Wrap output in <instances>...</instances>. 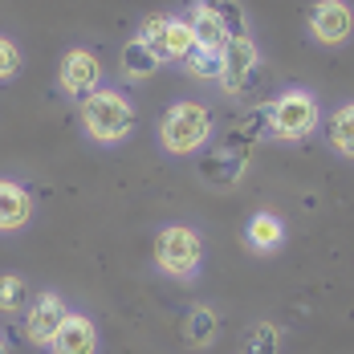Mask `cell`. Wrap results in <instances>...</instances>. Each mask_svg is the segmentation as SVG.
Wrapping results in <instances>:
<instances>
[{"instance_id": "6da1fadb", "label": "cell", "mask_w": 354, "mask_h": 354, "mask_svg": "<svg viewBox=\"0 0 354 354\" xmlns=\"http://www.w3.org/2000/svg\"><path fill=\"white\" fill-rule=\"evenodd\" d=\"M82 122H86V135L90 139L118 142V139H127L131 127H135V106L118 90H94L82 102Z\"/></svg>"}, {"instance_id": "7a4b0ae2", "label": "cell", "mask_w": 354, "mask_h": 354, "mask_svg": "<svg viewBox=\"0 0 354 354\" xmlns=\"http://www.w3.org/2000/svg\"><path fill=\"white\" fill-rule=\"evenodd\" d=\"M212 139V114L200 102H176L159 122V142L171 155H192Z\"/></svg>"}, {"instance_id": "3957f363", "label": "cell", "mask_w": 354, "mask_h": 354, "mask_svg": "<svg viewBox=\"0 0 354 354\" xmlns=\"http://www.w3.org/2000/svg\"><path fill=\"white\" fill-rule=\"evenodd\" d=\"M155 265L167 277H179V281L196 277L200 265H204V241H200V232L187 228V224H167L155 236Z\"/></svg>"}, {"instance_id": "277c9868", "label": "cell", "mask_w": 354, "mask_h": 354, "mask_svg": "<svg viewBox=\"0 0 354 354\" xmlns=\"http://www.w3.org/2000/svg\"><path fill=\"white\" fill-rule=\"evenodd\" d=\"M265 114H269V135H277L285 142L306 139L318 127V102L306 90H285V94H277V102L265 110Z\"/></svg>"}, {"instance_id": "5b68a950", "label": "cell", "mask_w": 354, "mask_h": 354, "mask_svg": "<svg viewBox=\"0 0 354 354\" xmlns=\"http://www.w3.org/2000/svg\"><path fill=\"white\" fill-rule=\"evenodd\" d=\"M139 41L159 62H183L196 49L192 25L187 21H176V17H147L139 25Z\"/></svg>"}, {"instance_id": "8992f818", "label": "cell", "mask_w": 354, "mask_h": 354, "mask_svg": "<svg viewBox=\"0 0 354 354\" xmlns=\"http://www.w3.org/2000/svg\"><path fill=\"white\" fill-rule=\"evenodd\" d=\"M57 82L70 98H90L94 90H102V62L94 49H70L57 66Z\"/></svg>"}, {"instance_id": "52a82bcc", "label": "cell", "mask_w": 354, "mask_h": 354, "mask_svg": "<svg viewBox=\"0 0 354 354\" xmlns=\"http://www.w3.org/2000/svg\"><path fill=\"white\" fill-rule=\"evenodd\" d=\"M66 314H70V310H66L62 293H41L33 306L25 310V338H29L33 346H49L53 334L62 330Z\"/></svg>"}, {"instance_id": "ba28073f", "label": "cell", "mask_w": 354, "mask_h": 354, "mask_svg": "<svg viewBox=\"0 0 354 354\" xmlns=\"http://www.w3.org/2000/svg\"><path fill=\"white\" fill-rule=\"evenodd\" d=\"M354 29V12L346 0H318L310 12V33L322 45H342Z\"/></svg>"}, {"instance_id": "9c48e42d", "label": "cell", "mask_w": 354, "mask_h": 354, "mask_svg": "<svg viewBox=\"0 0 354 354\" xmlns=\"http://www.w3.org/2000/svg\"><path fill=\"white\" fill-rule=\"evenodd\" d=\"M252 70H257V45L248 37L228 41L224 53H220V86H224V94H241L248 86V77H252Z\"/></svg>"}, {"instance_id": "30bf717a", "label": "cell", "mask_w": 354, "mask_h": 354, "mask_svg": "<svg viewBox=\"0 0 354 354\" xmlns=\"http://www.w3.org/2000/svg\"><path fill=\"white\" fill-rule=\"evenodd\" d=\"M53 354H98V326L86 314H66L62 330L49 342Z\"/></svg>"}, {"instance_id": "8fae6325", "label": "cell", "mask_w": 354, "mask_h": 354, "mask_svg": "<svg viewBox=\"0 0 354 354\" xmlns=\"http://www.w3.org/2000/svg\"><path fill=\"white\" fill-rule=\"evenodd\" d=\"M33 216V200L17 179H0V232H17L25 228Z\"/></svg>"}, {"instance_id": "7c38bea8", "label": "cell", "mask_w": 354, "mask_h": 354, "mask_svg": "<svg viewBox=\"0 0 354 354\" xmlns=\"http://www.w3.org/2000/svg\"><path fill=\"white\" fill-rule=\"evenodd\" d=\"M245 159H248V155H241V151H232V147H228V151L204 155L196 171H200L204 183H212V187H232L236 179L245 176Z\"/></svg>"}, {"instance_id": "4fadbf2b", "label": "cell", "mask_w": 354, "mask_h": 354, "mask_svg": "<svg viewBox=\"0 0 354 354\" xmlns=\"http://www.w3.org/2000/svg\"><path fill=\"white\" fill-rule=\"evenodd\" d=\"M187 25H192V37H196V49L224 53V45H228V33H224V25H220L216 8H204V4H196V8H192V17H187Z\"/></svg>"}, {"instance_id": "5bb4252c", "label": "cell", "mask_w": 354, "mask_h": 354, "mask_svg": "<svg viewBox=\"0 0 354 354\" xmlns=\"http://www.w3.org/2000/svg\"><path fill=\"white\" fill-rule=\"evenodd\" d=\"M159 66H163V62H159V57H155V53H151V49L142 45L139 37L122 45V57H118V70L127 73V77H135V82H147V77H151V73L159 70Z\"/></svg>"}, {"instance_id": "9a60e30c", "label": "cell", "mask_w": 354, "mask_h": 354, "mask_svg": "<svg viewBox=\"0 0 354 354\" xmlns=\"http://www.w3.org/2000/svg\"><path fill=\"white\" fill-rule=\"evenodd\" d=\"M281 241H285V224L273 212H257L248 220V245L257 252H273V248H281Z\"/></svg>"}, {"instance_id": "2e32d148", "label": "cell", "mask_w": 354, "mask_h": 354, "mask_svg": "<svg viewBox=\"0 0 354 354\" xmlns=\"http://www.w3.org/2000/svg\"><path fill=\"white\" fill-rule=\"evenodd\" d=\"M216 330H220V322H216V310L212 306H192V314L183 322V338H187V346H212Z\"/></svg>"}, {"instance_id": "e0dca14e", "label": "cell", "mask_w": 354, "mask_h": 354, "mask_svg": "<svg viewBox=\"0 0 354 354\" xmlns=\"http://www.w3.org/2000/svg\"><path fill=\"white\" fill-rule=\"evenodd\" d=\"M330 147L338 155L354 159V102L334 110V118H330Z\"/></svg>"}, {"instance_id": "ac0fdd59", "label": "cell", "mask_w": 354, "mask_h": 354, "mask_svg": "<svg viewBox=\"0 0 354 354\" xmlns=\"http://www.w3.org/2000/svg\"><path fill=\"white\" fill-rule=\"evenodd\" d=\"M241 354H281V326L257 322V326L245 334V351Z\"/></svg>"}, {"instance_id": "d6986e66", "label": "cell", "mask_w": 354, "mask_h": 354, "mask_svg": "<svg viewBox=\"0 0 354 354\" xmlns=\"http://www.w3.org/2000/svg\"><path fill=\"white\" fill-rule=\"evenodd\" d=\"M216 17H220V25H224L228 41L248 37V17H245V8H241V0H220V4H216Z\"/></svg>"}, {"instance_id": "ffe728a7", "label": "cell", "mask_w": 354, "mask_h": 354, "mask_svg": "<svg viewBox=\"0 0 354 354\" xmlns=\"http://www.w3.org/2000/svg\"><path fill=\"white\" fill-rule=\"evenodd\" d=\"M25 306V281L17 273H4L0 277V314H17Z\"/></svg>"}, {"instance_id": "44dd1931", "label": "cell", "mask_w": 354, "mask_h": 354, "mask_svg": "<svg viewBox=\"0 0 354 354\" xmlns=\"http://www.w3.org/2000/svg\"><path fill=\"white\" fill-rule=\"evenodd\" d=\"M183 66L192 77H220V53H208V49H192L183 57Z\"/></svg>"}, {"instance_id": "7402d4cb", "label": "cell", "mask_w": 354, "mask_h": 354, "mask_svg": "<svg viewBox=\"0 0 354 354\" xmlns=\"http://www.w3.org/2000/svg\"><path fill=\"white\" fill-rule=\"evenodd\" d=\"M17 70H21V49H17V41L0 33V82L17 77Z\"/></svg>"}, {"instance_id": "603a6c76", "label": "cell", "mask_w": 354, "mask_h": 354, "mask_svg": "<svg viewBox=\"0 0 354 354\" xmlns=\"http://www.w3.org/2000/svg\"><path fill=\"white\" fill-rule=\"evenodd\" d=\"M0 354H8V338H4V330H0Z\"/></svg>"}, {"instance_id": "cb8c5ba5", "label": "cell", "mask_w": 354, "mask_h": 354, "mask_svg": "<svg viewBox=\"0 0 354 354\" xmlns=\"http://www.w3.org/2000/svg\"><path fill=\"white\" fill-rule=\"evenodd\" d=\"M200 4H204V8H216V4H220V0H200Z\"/></svg>"}]
</instances>
